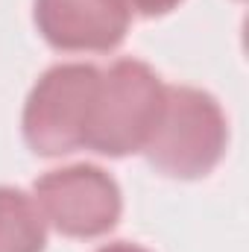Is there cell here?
<instances>
[{"mask_svg": "<svg viewBox=\"0 0 249 252\" xmlns=\"http://www.w3.org/2000/svg\"><path fill=\"white\" fill-rule=\"evenodd\" d=\"M226 147L229 124L217 97L193 85H164L158 121L141 150L150 167L170 179H202L220 164Z\"/></svg>", "mask_w": 249, "mask_h": 252, "instance_id": "cell-1", "label": "cell"}, {"mask_svg": "<svg viewBox=\"0 0 249 252\" xmlns=\"http://www.w3.org/2000/svg\"><path fill=\"white\" fill-rule=\"evenodd\" d=\"M164 100L161 76L141 59H118L100 70L85 150L109 158L141 153Z\"/></svg>", "mask_w": 249, "mask_h": 252, "instance_id": "cell-2", "label": "cell"}, {"mask_svg": "<svg viewBox=\"0 0 249 252\" xmlns=\"http://www.w3.org/2000/svg\"><path fill=\"white\" fill-rule=\"evenodd\" d=\"M100 67L62 62L47 67L27 94L21 132L35 156L59 158L85 147Z\"/></svg>", "mask_w": 249, "mask_h": 252, "instance_id": "cell-3", "label": "cell"}, {"mask_svg": "<svg viewBox=\"0 0 249 252\" xmlns=\"http://www.w3.org/2000/svg\"><path fill=\"white\" fill-rule=\"evenodd\" d=\"M32 199L44 223L76 241L109 235L124 214L121 185L97 164H70L44 173L32 185Z\"/></svg>", "mask_w": 249, "mask_h": 252, "instance_id": "cell-4", "label": "cell"}, {"mask_svg": "<svg viewBox=\"0 0 249 252\" xmlns=\"http://www.w3.org/2000/svg\"><path fill=\"white\" fill-rule=\"evenodd\" d=\"M38 35L62 53H112L129 32V15L115 0H35Z\"/></svg>", "mask_w": 249, "mask_h": 252, "instance_id": "cell-5", "label": "cell"}, {"mask_svg": "<svg viewBox=\"0 0 249 252\" xmlns=\"http://www.w3.org/2000/svg\"><path fill=\"white\" fill-rule=\"evenodd\" d=\"M47 223L35 199L21 188L0 185V252H44Z\"/></svg>", "mask_w": 249, "mask_h": 252, "instance_id": "cell-6", "label": "cell"}, {"mask_svg": "<svg viewBox=\"0 0 249 252\" xmlns=\"http://www.w3.org/2000/svg\"><path fill=\"white\" fill-rule=\"evenodd\" d=\"M129 18H161L179 9L185 0H115Z\"/></svg>", "mask_w": 249, "mask_h": 252, "instance_id": "cell-7", "label": "cell"}, {"mask_svg": "<svg viewBox=\"0 0 249 252\" xmlns=\"http://www.w3.org/2000/svg\"><path fill=\"white\" fill-rule=\"evenodd\" d=\"M97 252H150L147 247H138V244H129V241H115V244H106Z\"/></svg>", "mask_w": 249, "mask_h": 252, "instance_id": "cell-8", "label": "cell"}]
</instances>
